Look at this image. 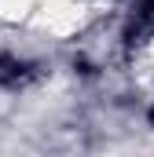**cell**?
I'll list each match as a JSON object with an SVG mask.
<instances>
[{"instance_id":"cell-1","label":"cell","mask_w":154,"mask_h":157,"mask_svg":"<svg viewBox=\"0 0 154 157\" xmlns=\"http://www.w3.org/2000/svg\"><path fill=\"white\" fill-rule=\"evenodd\" d=\"M151 37H154V0H140V4L132 7L128 22H125L121 40H125L128 51H136V48H143Z\"/></svg>"},{"instance_id":"cell-2","label":"cell","mask_w":154,"mask_h":157,"mask_svg":"<svg viewBox=\"0 0 154 157\" xmlns=\"http://www.w3.org/2000/svg\"><path fill=\"white\" fill-rule=\"evenodd\" d=\"M33 77H37V66L22 62L15 55H0V84L4 88H22V84H30Z\"/></svg>"}]
</instances>
